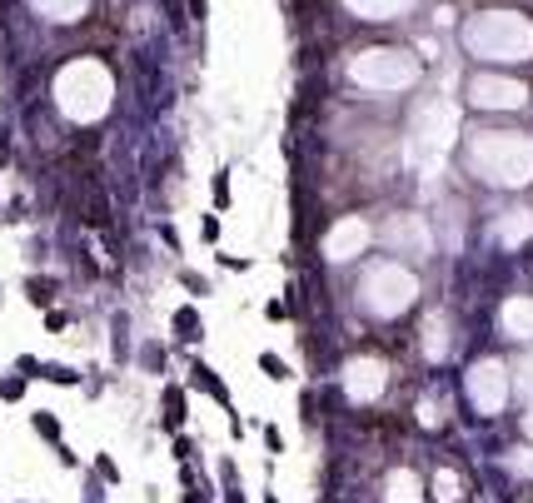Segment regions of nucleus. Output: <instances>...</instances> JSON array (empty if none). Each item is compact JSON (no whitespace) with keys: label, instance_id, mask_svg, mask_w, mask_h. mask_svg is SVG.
I'll return each instance as SVG.
<instances>
[{"label":"nucleus","instance_id":"nucleus-5","mask_svg":"<svg viewBox=\"0 0 533 503\" xmlns=\"http://www.w3.org/2000/svg\"><path fill=\"white\" fill-rule=\"evenodd\" d=\"M65 324H70V319H65V314H60V309H45V329H50V334H60V329H65Z\"/></svg>","mask_w":533,"mask_h":503},{"label":"nucleus","instance_id":"nucleus-2","mask_svg":"<svg viewBox=\"0 0 533 503\" xmlns=\"http://www.w3.org/2000/svg\"><path fill=\"white\" fill-rule=\"evenodd\" d=\"M35 433H40L45 443H60V424L50 419V414H35Z\"/></svg>","mask_w":533,"mask_h":503},{"label":"nucleus","instance_id":"nucleus-4","mask_svg":"<svg viewBox=\"0 0 533 503\" xmlns=\"http://www.w3.org/2000/svg\"><path fill=\"white\" fill-rule=\"evenodd\" d=\"M25 394V379H6L0 384V399H20Z\"/></svg>","mask_w":533,"mask_h":503},{"label":"nucleus","instance_id":"nucleus-1","mask_svg":"<svg viewBox=\"0 0 533 503\" xmlns=\"http://www.w3.org/2000/svg\"><path fill=\"white\" fill-rule=\"evenodd\" d=\"M180 419H185V399L175 394V388H165V424L180 429Z\"/></svg>","mask_w":533,"mask_h":503},{"label":"nucleus","instance_id":"nucleus-3","mask_svg":"<svg viewBox=\"0 0 533 503\" xmlns=\"http://www.w3.org/2000/svg\"><path fill=\"white\" fill-rule=\"evenodd\" d=\"M215 204H220V209L230 204V175H225V170L215 175Z\"/></svg>","mask_w":533,"mask_h":503}]
</instances>
